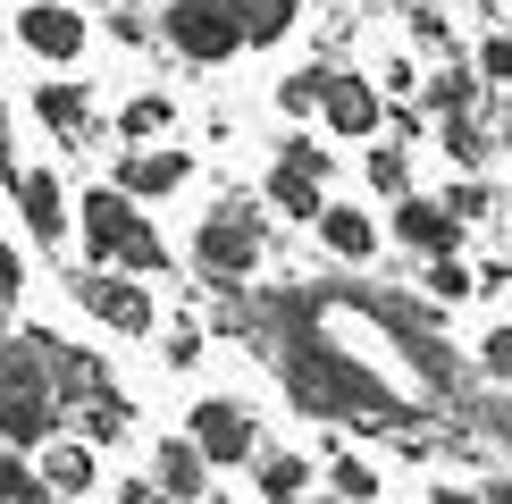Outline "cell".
Here are the masks:
<instances>
[{
  "mask_svg": "<svg viewBox=\"0 0 512 504\" xmlns=\"http://www.w3.org/2000/svg\"><path fill=\"white\" fill-rule=\"evenodd\" d=\"M277 378H286V395H294L311 420H361V429H395V420L412 412L395 387H378L361 362H345V353H328V345H311V336H286V345H277Z\"/></svg>",
  "mask_w": 512,
  "mask_h": 504,
  "instance_id": "1",
  "label": "cell"
},
{
  "mask_svg": "<svg viewBox=\"0 0 512 504\" xmlns=\"http://www.w3.org/2000/svg\"><path fill=\"white\" fill-rule=\"evenodd\" d=\"M59 412H68V395L51 378V328H26L17 345L0 336V437L9 446H51Z\"/></svg>",
  "mask_w": 512,
  "mask_h": 504,
  "instance_id": "2",
  "label": "cell"
},
{
  "mask_svg": "<svg viewBox=\"0 0 512 504\" xmlns=\"http://www.w3.org/2000/svg\"><path fill=\"white\" fill-rule=\"evenodd\" d=\"M84 252L110 261V269H143V278H160V269H168L160 227L135 210L126 185H93V194H84Z\"/></svg>",
  "mask_w": 512,
  "mask_h": 504,
  "instance_id": "3",
  "label": "cell"
},
{
  "mask_svg": "<svg viewBox=\"0 0 512 504\" xmlns=\"http://www.w3.org/2000/svg\"><path fill=\"white\" fill-rule=\"evenodd\" d=\"M261 252H269L261 202H210V210H202V227H194V261H202L210 286L252 278V269H261Z\"/></svg>",
  "mask_w": 512,
  "mask_h": 504,
  "instance_id": "4",
  "label": "cell"
},
{
  "mask_svg": "<svg viewBox=\"0 0 512 504\" xmlns=\"http://www.w3.org/2000/svg\"><path fill=\"white\" fill-rule=\"evenodd\" d=\"M160 34H168V51H185L194 68H227V59L244 51L236 0H168V9H160Z\"/></svg>",
  "mask_w": 512,
  "mask_h": 504,
  "instance_id": "5",
  "label": "cell"
},
{
  "mask_svg": "<svg viewBox=\"0 0 512 504\" xmlns=\"http://www.w3.org/2000/svg\"><path fill=\"white\" fill-rule=\"evenodd\" d=\"M68 303L76 311H93L101 328H118V336H152V286H135V278H110V269H76L68 278Z\"/></svg>",
  "mask_w": 512,
  "mask_h": 504,
  "instance_id": "6",
  "label": "cell"
},
{
  "mask_svg": "<svg viewBox=\"0 0 512 504\" xmlns=\"http://www.w3.org/2000/svg\"><path fill=\"white\" fill-rule=\"evenodd\" d=\"M462 210L454 202H429V194H395V244L420 252V261H437V252H462Z\"/></svg>",
  "mask_w": 512,
  "mask_h": 504,
  "instance_id": "7",
  "label": "cell"
},
{
  "mask_svg": "<svg viewBox=\"0 0 512 504\" xmlns=\"http://www.w3.org/2000/svg\"><path fill=\"white\" fill-rule=\"evenodd\" d=\"M17 42H26L34 59H51V68H68V59H84V9L34 0V9H17Z\"/></svg>",
  "mask_w": 512,
  "mask_h": 504,
  "instance_id": "8",
  "label": "cell"
},
{
  "mask_svg": "<svg viewBox=\"0 0 512 504\" xmlns=\"http://www.w3.org/2000/svg\"><path fill=\"white\" fill-rule=\"evenodd\" d=\"M185 429L202 437V454L219 462V471H227V462H244V454H252V404H236V395H202Z\"/></svg>",
  "mask_w": 512,
  "mask_h": 504,
  "instance_id": "9",
  "label": "cell"
},
{
  "mask_svg": "<svg viewBox=\"0 0 512 504\" xmlns=\"http://www.w3.org/2000/svg\"><path fill=\"white\" fill-rule=\"evenodd\" d=\"M319 110H328V126L336 135H378V118H387V101H378V84H361V76H345V68H328V101H319Z\"/></svg>",
  "mask_w": 512,
  "mask_h": 504,
  "instance_id": "10",
  "label": "cell"
},
{
  "mask_svg": "<svg viewBox=\"0 0 512 504\" xmlns=\"http://www.w3.org/2000/svg\"><path fill=\"white\" fill-rule=\"evenodd\" d=\"M210 471H219V462L202 454V437H194V429H185V437H168V446L152 454L160 496H210Z\"/></svg>",
  "mask_w": 512,
  "mask_h": 504,
  "instance_id": "11",
  "label": "cell"
},
{
  "mask_svg": "<svg viewBox=\"0 0 512 504\" xmlns=\"http://www.w3.org/2000/svg\"><path fill=\"white\" fill-rule=\"evenodd\" d=\"M17 210H26V236H42V244L68 236V194H59L51 168H26V177H17Z\"/></svg>",
  "mask_w": 512,
  "mask_h": 504,
  "instance_id": "12",
  "label": "cell"
},
{
  "mask_svg": "<svg viewBox=\"0 0 512 504\" xmlns=\"http://www.w3.org/2000/svg\"><path fill=\"white\" fill-rule=\"evenodd\" d=\"M34 118L51 126V135L84 143V135H93V93H84V84H68V76H51V84H34Z\"/></svg>",
  "mask_w": 512,
  "mask_h": 504,
  "instance_id": "13",
  "label": "cell"
},
{
  "mask_svg": "<svg viewBox=\"0 0 512 504\" xmlns=\"http://www.w3.org/2000/svg\"><path fill=\"white\" fill-rule=\"evenodd\" d=\"M185 177H194V160H185V152H126L118 160V185H126V194H177V185Z\"/></svg>",
  "mask_w": 512,
  "mask_h": 504,
  "instance_id": "14",
  "label": "cell"
},
{
  "mask_svg": "<svg viewBox=\"0 0 512 504\" xmlns=\"http://www.w3.org/2000/svg\"><path fill=\"white\" fill-rule=\"evenodd\" d=\"M319 168H303V160H277L269 168V210H286V219H319L328 210V194H319Z\"/></svg>",
  "mask_w": 512,
  "mask_h": 504,
  "instance_id": "15",
  "label": "cell"
},
{
  "mask_svg": "<svg viewBox=\"0 0 512 504\" xmlns=\"http://www.w3.org/2000/svg\"><path fill=\"white\" fill-rule=\"evenodd\" d=\"M319 236H328V252H345V261H370V252H378V227L370 219H361V210H319Z\"/></svg>",
  "mask_w": 512,
  "mask_h": 504,
  "instance_id": "16",
  "label": "cell"
},
{
  "mask_svg": "<svg viewBox=\"0 0 512 504\" xmlns=\"http://www.w3.org/2000/svg\"><path fill=\"white\" fill-rule=\"evenodd\" d=\"M68 412H84V437H93V446H110V437L135 429V404H126V395H110V387H93V395H84V404H68Z\"/></svg>",
  "mask_w": 512,
  "mask_h": 504,
  "instance_id": "17",
  "label": "cell"
},
{
  "mask_svg": "<svg viewBox=\"0 0 512 504\" xmlns=\"http://www.w3.org/2000/svg\"><path fill=\"white\" fill-rule=\"evenodd\" d=\"M42 471H51V496H93L101 462H93V446H51V454H42Z\"/></svg>",
  "mask_w": 512,
  "mask_h": 504,
  "instance_id": "18",
  "label": "cell"
},
{
  "mask_svg": "<svg viewBox=\"0 0 512 504\" xmlns=\"http://www.w3.org/2000/svg\"><path fill=\"white\" fill-rule=\"evenodd\" d=\"M51 378H59V395H68V404H84V395H93V387H110V378H101V362H93V353L59 345V336H51Z\"/></svg>",
  "mask_w": 512,
  "mask_h": 504,
  "instance_id": "19",
  "label": "cell"
},
{
  "mask_svg": "<svg viewBox=\"0 0 512 504\" xmlns=\"http://www.w3.org/2000/svg\"><path fill=\"white\" fill-rule=\"evenodd\" d=\"M42 496H51V471H34L26 446H9L0 454V504H42Z\"/></svg>",
  "mask_w": 512,
  "mask_h": 504,
  "instance_id": "20",
  "label": "cell"
},
{
  "mask_svg": "<svg viewBox=\"0 0 512 504\" xmlns=\"http://www.w3.org/2000/svg\"><path fill=\"white\" fill-rule=\"evenodd\" d=\"M168 118H177V101H168V93H135L118 110V135L126 143H152V135H168Z\"/></svg>",
  "mask_w": 512,
  "mask_h": 504,
  "instance_id": "21",
  "label": "cell"
},
{
  "mask_svg": "<svg viewBox=\"0 0 512 504\" xmlns=\"http://www.w3.org/2000/svg\"><path fill=\"white\" fill-rule=\"evenodd\" d=\"M429 110H437V118L479 110V68H437V76H429Z\"/></svg>",
  "mask_w": 512,
  "mask_h": 504,
  "instance_id": "22",
  "label": "cell"
},
{
  "mask_svg": "<svg viewBox=\"0 0 512 504\" xmlns=\"http://www.w3.org/2000/svg\"><path fill=\"white\" fill-rule=\"evenodd\" d=\"M252 488L286 504V496H303V488H311V462H303V454H261V479H252Z\"/></svg>",
  "mask_w": 512,
  "mask_h": 504,
  "instance_id": "23",
  "label": "cell"
},
{
  "mask_svg": "<svg viewBox=\"0 0 512 504\" xmlns=\"http://www.w3.org/2000/svg\"><path fill=\"white\" fill-rule=\"evenodd\" d=\"M236 17H244V42H277L303 9H294V0H236Z\"/></svg>",
  "mask_w": 512,
  "mask_h": 504,
  "instance_id": "24",
  "label": "cell"
},
{
  "mask_svg": "<svg viewBox=\"0 0 512 504\" xmlns=\"http://www.w3.org/2000/svg\"><path fill=\"white\" fill-rule=\"evenodd\" d=\"M437 143L454 152V168H479V160H487V126H479L471 110H454V118H445V126H437Z\"/></svg>",
  "mask_w": 512,
  "mask_h": 504,
  "instance_id": "25",
  "label": "cell"
},
{
  "mask_svg": "<svg viewBox=\"0 0 512 504\" xmlns=\"http://www.w3.org/2000/svg\"><path fill=\"white\" fill-rule=\"evenodd\" d=\"M319 101H328V68H303V76H286V84H277V110H286V118L319 110Z\"/></svg>",
  "mask_w": 512,
  "mask_h": 504,
  "instance_id": "26",
  "label": "cell"
},
{
  "mask_svg": "<svg viewBox=\"0 0 512 504\" xmlns=\"http://www.w3.org/2000/svg\"><path fill=\"white\" fill-rule=\"evenodd\" d=\"M370 185L378 194H403V185H412V152H403V143H378L370 152Z\"/></svg>",
  "mask_w": 512,
  "mask_h": 504,
  "instance_id": "27",
  "label": "cell"
},
{
  "mask_svg": "<svg viewBox=\"0 0 512 504\" xmlns=\"http://www.w3.org/2000/svg\"><path fill=\"white\" fill-rule=\"evenodd\" d=\"M471 286H479V269H462L454 252H437V261H429V294H437V303H462Z\"/></svg>",
  "mask_w": 512,
  "mask_h": 504,
  "instance_id": "28",
  "label": "cell"
},
{
  "mask_svg": "<svg viewBox=\"0 0 512 504\" xmlns=\"http://www.w3.org/2000/svg\"><path fill=\"white\" fill-rule=\"evenodd\" d=\"M328 488H336V496H378V471H370V462H353V454H345V462L328 471Z\"/></svg>",
  "mask_w": 512,
  "mask_h": 504,
  "instance_id": "29",
  "label": "cell"
},
{
  "mask_svg": "<svg viewBox=\"0 0 512 504\" xmlns=\"http://www.w3.org/2000/svg\"><path fill=\"white\" fill-rule=\"evenodd\" d=\"M445 202H454V210H462V219H471V227L487 219V210H496V194H487L479 177H462V185H445Z\"/></svg>",
  "mask_w": 512,
  "mask_h": 504,
  "instance_id": "30",
  "label": "cell"
},
{
  "mask_svg": "<svg viewBox=\"0 0 512 504\" xmlns=\"http://www.w3.org/2000/svg\"><path fill=\"white\" fill-rule=\"evenodd\" d=\"M479 76L487 84H512V34H487L479 42Z\"/></svg>",
  "mask_w": 512,
  "mask_h": 504,
  "instance_id": "31",
  "label": "cell"
},
{
  "mask_svg": "<svg viewBox=\"0 0 512 504\" xmlns=\"http://www.w3.org/2000/svg\"><path fill=\"white\" fill-rule=\"evenodd\" d=\"M479 370L512 387V328H487V345H479Z\"/></svg>",
  "mask_w": 512,
  "mask_h": 504,
  "instance_id": "32",
  "label": "cell"
},
{
  "mask_svg": "<svg viewBox=\"0 0 512 504\" xmlns=\"http://www.w3.org/2000/svg\"><path fill=\"white\" fill-rule=\"evenodd\" d=\"M277 160H303V168L328 177V143H311V135H286V152H277Z\"/></svg>",
  "mask_w": 512,
  "mask_h": 504,
  "instance_id": "33",
  "label": "cell"
},
{
  "mask_svg": "<svg viewBox=\"0 0 512 504\" xmlns=\"http://www.w3.org/2000/svg\"><path fill=\"white\" fill-rule=\"evenodd\" d=\"M194 362H202V336L177 328V336H168V370H194Z\"/></svg>",
  "mask_w": 512,
  "mask_h": 504,
  "instance_id": "34",
  "label": "cell"
},
{
  "mask_svg": "<svg viewBox=\"0 0 512 504\" xmlns=\"http://www.w3.org/2000/svg\"><path fill=\"white\" fill-rule=\"evenodd\" d=\"M17 286H26V261H17V244H0V294L17 303Z\"/></svg>",
  "mask_w": 512,
  "mask_h": 504,
  "instance_id": "35",
  "label": "cell"
},
{
  "mask_svg": "<svg viewBox=\"0 0 512 504\" xmlns=\"http://www.w3.org/2000/svg\"><path fill=\"white\" fill-rule=\"evenodd\" d=\"M412 42H429V51H445V17H429V9H412Z\"/></svg>",
  "mask_w": 512,
  "mask_h": 504,
  "instance_id": "36",
  "label": "cell"
},
{
  "mask_svg": "<svg viewBox=\"0 0 512 504\" xmlns=\"http://www.w3.org/2000/svg\"><path fill=\"white\" fill-rule=\"evenodd\" d=\"M479 504H512V479H487V488H479Z\"/></svg>",
  "mask_w": 512,
  "mask_h": 504,
  "instance_id": "37",
  "label": "cell"
},
{
  "mask_svg": "<svg viewBox=\"0 0 512 504\" xmlns=\"http://www.w3.org/2000/svg\"><path fill=\"white\" fill-rule=\"evenodd\" d=\"M487 420H496V437H512V395H504V404H487Z\"/></svg>",
  "mask_w": 512,
  "mask_h": 504,
  "instance_id": "38",
  "label": "cell"
},
{
  "mask_svg": "<svg viewBox=\"0 0 512 504\" xmlns=\"http://www.w3.org/2000/svg\"><path fill=\"white\" fill-rule=\"evenodd\" d=\"M496 143H504V152H512V110H504V126H496Z\"/></svg>",
  "mask_w": 512,
  "mask_h": 504,
  "instance_id": "39",
  "label": "cell"
},
{
  "mask_svg": "<svg viewBox=\"0 0 512 504\" xmlns=\"http://www.w3.org/2000/svg\"><path fill=\"white\" fill-rule=\"evenodd\" d=\"M0 336H9V294H0Z\"/></svg>",
  "mask_w": 512,
  "mask_h": 504,
  "instance_id": "40",
  "label": "cell"
},
{
  "mask_svg": "<svg viewBox=\"0 0 512 504\" xmlns=\"http://www.w3.org/2000/svg\"><path fill=\"white\" fill-rule=\"evenodd\" d=\"M0 152H9V126H0Z\"/></svg>",
  "mask_w": 512,
  "mask_h": 504,
  "instance_id": "41",
  "label": "cell"
}]
</instances>
